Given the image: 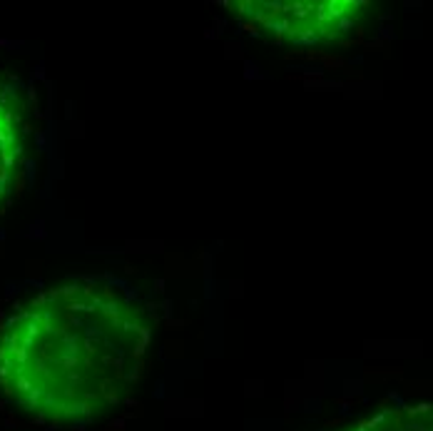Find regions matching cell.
Segmentation results:
<instances>
[{
  "label": "cell",
  "instance_id": "cell-1",
  "mask_svg": "<svg viewBox=\"0 0 433 431\" xmlns=\"http://www.w3.org/2000/svg\"><path fill=\"white\" fill-rule=\"evenodd\" d=\"M152 321L125 294L72 282L25 301L0 329V386L50 424L92 421L142 376Z\"/></svg>",
  "mask_w": 433,
  "mask_h": 431
},
{
  "label": "cell",
  "instance_id": "cell-2",
  "mask_svg": "<svg viewBox=\"0 0 433 431\" xmlns=\"http://www.w3.org/2000/svg\"><path fill=\"white\" fill-rule=\"evenodd\" d=\"M224 8L247 25L252 33H259L267 40L284 45H324L346 37L363 15L366 3H224Z\"/></svg>",
  "mask_w": 433,
  "mask_h": 431
},
{
  "label": "cell",
  "instance_id": "cell-3",
  "mask_svg": "<svg viewBox=\"0 0 433 431\" xmlns=\"http://www.w3.org/2000/svg\"><path fill=\"white\" fill-rule=\"evenodd\" d=\"M346 431H433V404H401L383 409Z\"/></svg>",
  "mask_w": 433,
  "mask_h": 431
},
{
  "label": "cell",
  "instance_id": "cell-4",
  "mask_svg": "<svg viewBox=\"0 0 433 431\" xmlns=\"http://www.w3.org/2000/svg\"><path fill=\"white\" fill-rule=\"evenodd\" d=\"M20 152H23V137H20L18 112L10 97L0 90V202L5 200L13 185Z\"/></svg>",
  "mask_w": 433,
  "mask_h": 431
}]
</instances>
